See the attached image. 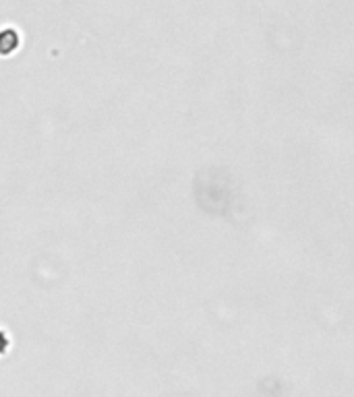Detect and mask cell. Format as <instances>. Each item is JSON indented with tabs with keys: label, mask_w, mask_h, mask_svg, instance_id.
<instances>
[{
	"label": "cell",
	"mask_w": 354,
	"mask_h": 397,
	"mask_svg": "<svg viewBox=\"0 0 354 397\" xmlns=\"http://www.w3.org/2000/svg\"><path fill=\"white\" fill-rule=\"evenodd\" d=\"M6 344H9V342H6V337H4V333H0V354H2V352L6 350Z\"/></svg>",
	"instance_id": "cell-1"
}]
</instances>
